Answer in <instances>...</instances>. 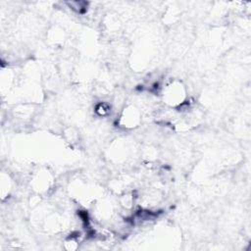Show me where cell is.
Instances as JSON below:
<instances>
[{"instance_id":"obj_1","label":"cell","mask_w":251,"mask_h":251,"mask_svg":"<svg viewBox=\"0 0 251 251\" xmlns=\"http://www.w3.org/2000/svg\"><path fill=\"white\" fill-rule=\"evenodd\" d=\"M185 90L181 82L174 81L167 85L164 90V100L171 106H177L183 103Z\"/></svg>"},{"instance_id":"obj_2","label":"cell","mask_w":251,"mask_h":251,"mask_svg":"<svg viewBox=\"0 0 251 251\" xmlns=\"http://www.w3.org/2000/svg\"><path fill=\"white\" fill-rule=\"evenodd\" d=\"M140 121L139 113L134 107H128L125 109L121 116V124L125 127H134Z\"/></svg>"}]
</instances>
